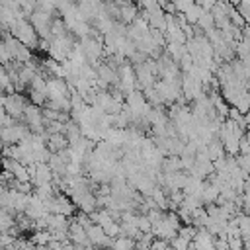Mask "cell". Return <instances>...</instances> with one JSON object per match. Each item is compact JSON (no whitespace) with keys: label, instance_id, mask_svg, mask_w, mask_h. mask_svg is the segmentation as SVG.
Returning <instances> with one entry per match:
<instances>
[{"label":"cell","instance_id":"1","mask_svg":"<svg viewBox=\"0 0 250 250\" xmlns=\"http://www.w3.org/2000/svg\"><path fill=\"white\" fill-rule=\"evenodd\" d=\"M2 105H4V111H8L12 117H21L29 104L21 94H8L2 98Z\"/></svg>","mask_w":250,"mask_h":250},{"label":"cell","instance_id":"3","mask_svg":"<svg viewBox=\"0 0 250 250\" xmlns=\"http://www.w3.org/2000/svg\"><path fill=\"white\" fill-rule=\"evenodd\" d=\"M51 240H53V234H51L49 229H45V230H35V232L31 234V242H33V244H49Z\"/></svg>","mask_w":250,"mask_h":250},{"label":"cell","instance_id":"4","mask_svg":"<svg viewBox=\"0 0 250 250\" xmlns=\"http://www.w3.org/2000/svg\"><path fill=\"white\" fill-rule=\"evenodd\" d=\"M189 240H186L184 236H174L172 240H170V246H172V250H189Z\"/></svg>","mask_w":250,"mask_h":250},{"label":"cell","instance_id":"5","mask_svg":"<svg viewBox=\"0 0 250 250\" xmlns=\"http://www.w3.org/2000/svg\"><path fill=\"white\" fill-rule=\"evenodd\" d=\"M84 246H78V244H74V242H64V250H82Z\"/></svg>","mask_w":250,"mask_h":250},{"label":"cell","instance_id":"6","mask_svg":"<svg viewBox=\"0 0 250 250\" xmlns=\"http://www.w3.org/2000/svg\"><path fill=\"white\" fill-rule=\"evenodd\" d=\"M244 125H246V127L250 129V109L246 111V117H244Z\"/></svg>","mask_w":250,"mask_h":250},{"label":"cell","instance_id":"2","mask_svg":"<svg viewBox=\"0 0 250 250\" xmlns=\"http://www.w3.org/2000/svg\"><path fill=\"white\" fill-rule=\"evenodd\" d=\"M135 246H137L135 238H131V236H117V238H113L111 250H133Z\"/></svg>","mask_w":250,"mask_h":250}]
</instances>
